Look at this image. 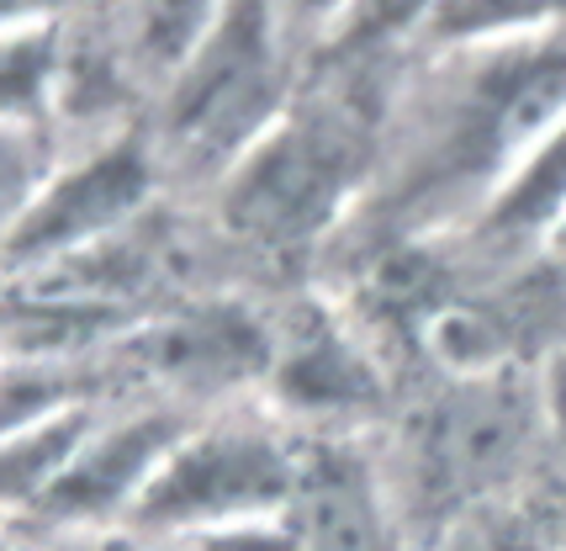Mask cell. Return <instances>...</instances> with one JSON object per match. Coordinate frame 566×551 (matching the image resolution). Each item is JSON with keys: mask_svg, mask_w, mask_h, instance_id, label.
<instances>
[{"mask_svg": "<svg viewBox=\"0 0 566 551\" xmlns=\"http://www.w3.org/2000/svg\"><path fill=\"white\" fill-rule=\"evenodd\" d=\"M286 112V17L265 6H218L197 53L165 85L154 149L222 186Z\"/></svg>", "mask_w": 566, "mask_h": 551, "instance_id": "1", "label": "cell"}, {"mask_svg": "<svg viewBox=\"0 0 566 551\" xmlns=\"http://www.w3.org/2000/svg\"><path fill=\"white\" fill-rule=\"evenodd\" d=\"M360 176H366V112L345 96L292 106L222 176V218L249 245L296 250L339 223Z\"/></svg>", "mask_w": 566, "mask_h": 551, "instance_id": "2", "label": "cell"}, {"mask_svg": "<svg viewBox=\"0 0 566 551\" xmlns=\"http://www.w3.org/2000/svg\"><path fill=\"white\" fill-rule=\"evenodd\" d=\"M296 488H302V446L275 419L212 414L175 440V451L154 472L127 526L159 547H180L191 536L239 520L292 514Z\"/></svg>", "mask_w": 566, "mask_h": 551, "instance_id": "3", "label": "cell"}, {"mask_svg": "<svg viewBox=\"0 0 566 551\" xmlns=\"http://www.w3.org/2000/svg\"><path fill=\"white\" fill-rule=\"evenodd\" d=\"M541 429L535 387H518L514 372L450 376L440 398L408 425V482L413 499L444 509V526L482 509L518 472Z\"/></svg>", "mask_w": 566, "mask_h": 551, "instance_id": "4", "label": "cell"}, {"mask_svg": "<svg viewBox=\"0 0 566 551\" xmlns=\"http://www.w3.org/2000/svg\"><path fill=\"white\" fill-rule=\"evenodd\" d=\"M159 186V149L138 133H106L101 144L53 165L22 223L0 245V260L17 276L49 271L70 254H85L138 223Z\"/></svg>", "mask_w": 566, "mask_h": 551, "instance_id": "5", "label": "cell"}, {"mask_svg": "<svg viewBox=\"0 0 566 551\" xmlns=\"http://www.w3.org/2000/svg\"><path fill=\"white\" fill-rule=\"evenodd\" d=\"M191 425L197 419L175 403H144V408H123V414H101L80 456L70 461L64 482L38 509V526H49V536L53 530L127 526L154 472L165 467V456L175 451V440Z\"/></svg>", "mask_w": 566, "mask_h": 551, "instance_id": "6", "label": "cell"}, {"mask_svg": "<svg viewBox=\"0 0 566 551\" xmlns=\"http://www.w3.org/2000/svg\"><path fill=\"white\" fill-rule=\"evenodd\" d=\"M265 387L286 419L355 425L381 398V372L360 329H349L334 308H307L286 329H275Z\"/></svg>", "mask_w": 566, "mask_h": 551, "instance_id": "7", "label": "cell"}, {"mask_svg": "<svg viewBox=\"0 0 566 551\" xmlns=\"http://www.w3.org/2000/svg\"><path fill=\"white\" fill-rule=\"evenodd\" d=\"M133 366L170 382L180 393H218L233 382H265L275 355V329H265L254 313L222 302V308H197L175 313L159 324L127 329L117 340Z\"/></svg>", "mask_w": 566, "mask_h": 551, "instance_id": "8", "label": "cell"}, {"mask_svg": "<svg viewBox=\"0 0 566 551\" xmlns=\"http://www.w3.org/2000/svg\"><path fill=\"white\" fill-rule=\"evenodd\" d=\"M292 514L307 551H397L387 493L345 440L302 446V488Z\"/></svg>", "mask_w": 566, "mask_h": 551, "instance_id": "9", "label": "cell"}, {"mask_svg": "<svg viewBox=\"0 0 566 551\" xmlns=\"http://www.w3.org/2000/svg\"><path fill=\"white\" fill-rule=\"evenodd\" d=\"M566 223V117L518 159V170L476 212V239L497 250L518 245H556Z\"/></svg>", "mask_w": 566, "mask_h": 551, "instance_id": "10", "label": "cell"}, {"mask_svg": "<svg viewBox=\"0 0 566 551\" xmlns=\"http://www.w3.org/2000/svg\"><path fill=\"white\" fill-rule=\"evenodd\" d=\"M101 408H70V414H53L43 425H27L17 435H0V520L6 514H32L49 503V493L64 482L70 461L80 456L85 435L96 429Z\"/></svg>", "mask_w": 566, "mask_h": 551, "instance_id": "11", "label": "cell"}, {"mask_svg": "<svg viewBox=\"0 0 566 551\" xmlns=\"http://www.w3.org/2000/svg\"><path fill=\"white\" fill-rule=\"evenodd\" d=\"M53 144L49 127L32 123H0V245L11 239V228L22 223V212L32 197L43 191V180L53 176Z\"/></svg>", "mask_w": 566, "mask_h": 551, "instance_id": "12", "label": "cell"}, {"mask_svg": "<svg viewBox=\"0 0 566 551\" xmlns=\"http://www.w3.org/2000/svg\"><path fill=\"white\" fill-rule=\"evenodd\" d=\"M440 551H541V541L518 514L497 509V503H482V509L461 514L455 526H444Z\"/></svg>", "mask_w": 566, "mask_h": 551, "instance_id": "13", "label": "cell"}, {"mask_svg": "<svg viewBox=\"0 0 566 551\" xmlns=\"http://www.w3.org/2000/svg\"><path fill=\"white\" fill-rule=\"evenodd\" d=\"M170 551H307V541H302L296 514H260V520H239V526L191 536Z\"/></svg>", "mask_w": 566, "mask_h": 551, "instance_id": "14", "label": "cell"}, {"mask_svg": "<svg viewBox=\"0 0 566 551\" xmlns=\"http://www.w3.org/2000/svg\"><path fill=\"white\" fill-rule=\"evenodd\" d=\"M38 551H159V541L138 536L133 526H96V530H53Z\"/></svg>", "mask_w": 566, "mask_h": 551, "instance_id": "15", "label": "cell"}, {"mask_svg": "<svg viewBox=\"0 0 566 551\" xmlns=\"http://www.w3.org/2000/svg\"><path fill=\"white\" fill-rule=\"evenodd\" d=\"M535 398H541V429L566 451V345L545 361L541 382H535Z\"/></svg>", "mask_w": 566, "mask_h": 551, "instance_id": "16", "label": "cell"}, {"mask_svg": "<svg viewBox=\"0 0 566 551\" xmlns=\"http://www.w3.org/2000/svg\"><path fill=\"white\" fill-rule=\"evenodd\" d=\"M0 551H17V547H11V541H6V530H0Z\"/></svg>", "mask_w": 566, "mask_h": 551, "instance_id": "17", "label": "cell"}, {"mask_svg": "<svg viewBox=\"0 0 566 551\" xmlns=\"http://www.w3.org/2000/svg\"><path fill=\"white\" fill-rule=\"evenodd\" d=\"M556 245H562V250H566V223H562V233H556Z\"/></svg>", "mask_w": 566, "mask_h": 551, "instance_id": "18", "label": "cell"}]
</instances>
